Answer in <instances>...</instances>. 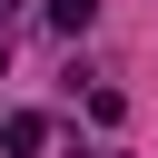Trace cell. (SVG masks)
Segmentation results:
<instances>
[{
	"label": "cell",
	"mask_w": 158,
	"mask_h": 158,
	"mask_svg": "<svg viewBox=\"0 0 158 158\" xmlns=\"http://www.w3.org/2000/svg\"><path fill=\"white\" fill-rule=\"evenodd\" d=\"M0 148H10V158H40V148H49V118H40V109L0 118Z\"/></svg>",
	"instance_id": "6da1fadb"
},
{
	"label": "cell",
	"mask_w": 158,
	"mask_h": 158,
	"mask_svg": "<svg viewBox=\"0 0 158 158\" xmlns=\"http://www.w3.org/2000/svg\"><path fill=\"white\" fill-rule=\"evenodd\" d=\"M99 20V0H49V30H89Z\"/></svg>",
	"instance_id": "7a4b0ae2"
},
{
	"label": "cell",
	"mask_w": 158,
	"mask_h": 158,
	"mask_svg": "<svg viewBox=\"0 0 158 158\" xmlns=\"http://www.w3.org/2000/svg\"><path fill=\"white\" fill-rule=\"evenodd\" d=\"M0 10H10V0H0Z\"/></svg>",
	"instance_id": "3957f363"
}]
</instances>
